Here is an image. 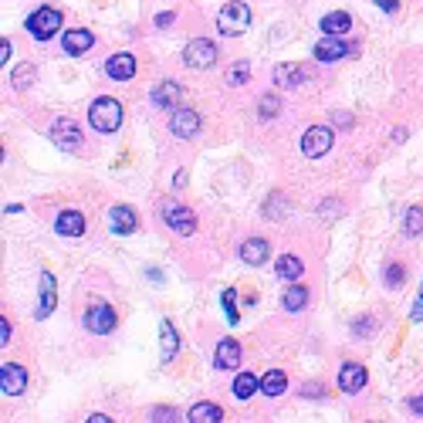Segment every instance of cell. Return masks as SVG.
Segmentation results:
<instances>
[{"mask_svg": "<svg viewBox=\"0 0 423 423\" xmlns=\"http://www.w3.org/2000/svg\"><path fill=\"white\" fill-rule=\"evenodd\" d=\"M159 335H163V349H159V356H163V363H169V359L180 352V335H176V329H173L169 322L159 325Z\"/></svg>", "mask_w": 423, "mask_h": 423, "instance_id": "cell-25", "label": "cell"}, {"mask_svg": "<svg viewBox=\"0 0 423 423\" xmlns=\"http://www.w3.org/2000/svg\"><path fill=\"white\" fill-rule=\"evenodd\" d=\"M190 423H220L224 420V410L217 407V403H197V407L190 410Z\"/></svg>", "mask_w": 423, "mask_h": 423, "instance_id": "cell-23", "label": "cell"}, {"mask_svg": "<svg viewBox=\"0 0 423 423\" xmlns=\"http://www.w3.org/2000/svg\"><path fill=\"white\" fill-rule=\"evenodd\" d=\"M38 78V72H34V64H24V68H17L14 72V89L21 91V89H28L30 81Z\"/></svg>", "mask_w": 423, "mask_h": 423, "instance_id": "cell-32", "label": "cell"}, {"mask_svg": "<svg viewBox=\"0 0 423 423\" xmlns=\"http://www.w3.org/2000/svg\"><path fill=\"white\" fill-rule=\"evenodd\" d=\"M85 329L95 335H108L115 329V308L112 305H91L89 312H85Z\"/></svg>", "mask_w": 423, "mask_h": 423, "instance_id": "cell-7", "label": "cell"}, {"mask_svg": "<svg viewBox=\"0 0 423 423\" xmlns=\"http://www.w3.org/2000/svg\"><path fill=\"white\" fill-rule=\"evenodd\" d=\"M410 410H413V413H423V393L410 400Z\"/></svg>", "mask_w": 423, "mask_h": 423, "instance_id": "cell-43", "label": "cell"}, {"mask_svg": "<svg viewBox=\"0 0 423 423\" xmlns=\"http://www.w3.org/2000/svg\"><path fill=\"white\" fill-rule=\"evenodd\" d=\"M213 366L217 369H237L241 366V346L234 339H220L217 352H213Z\"/></svg>", "mask_w": 423, "mask_h": 423, "instance_id": "cell-13", "label": "cell"}, {"mask_svg": "<svg viewBox=\"0 0 423 423\" xmlns=\"http://www.w3.org/2000/svg\"><path fill=\"white\" fill-rule=\"evenodd\" d=\"M373 329H376V322H373V318H359V322L352 325V332H356V335H363V339H366L369 332H373Z\"/></svg>", "mask_w": 423, "mask_h": 423, "instance_id": "cell-35", "label": "cell"}, {"mask_svg": "<svg viewBox=\"0 0 423 423\" xmlns=\"http://www.w3.org/2000/svg\"><path fill=\"white\" fill-rule=\"evenodd\" d=\"M55 230H58L61 237H81V234H85V217L78 210H64V213H58Z\"/></svg>", "mask_w": 423, "mask_h": 423, "instance_id": "cell-17", "label": "cell"}, {"mask_svg": "<svg viewBox=\"0 0 423 423\" xmlns=\"http://www.w3.org/2000/svg\"><path fill=\"white\" fill-rule=\"evenodd\" d=\"M230 390H234V396H237V400H251V396L261 390V379L251 376V373H241V376L234 379V386H230Z\"/></svg>", "mask_w": 423, "mask_h": 423, "instance_id": "cell-27", "label": "cell"}, {"mask_svg": "<svg viewBox=\"0 0 423 423\" xmlns=\"http://www.w3.org/2000/svg\"><path fill=\"white\" fill-rule=\"evenodd\" d=\"M285 390H288V376L281 373V369L264 373V379H261V393H264V396H281Z\"/></svg>", "mask_w": 423, "mask_h": 423, "instance_id": "cell-26", "label": "cell"}, {"mask_svg": "<svg viewBox=\"0 0 423 423\" xmlns=\"http://www.w3.org/2000/svg\"><path fill=\"white\" fill-rule=\"evenodd\" d=\"M106 72L108 78H115V81H129V78L136 75V58L132 55H112L106 61Z\"/></svg>", "mask_w": 423, "mask_h": 423, "instance_id": "cell-16", "label": "cell"}, {"mask_svg": "<svg viewBox=\"0 0 423 423\" xmlns=\"http://www.w3.org/2000/svg\"><path fill=\"white\" fill-rule=\"evenodd\" d=\"M332 119H335V125H339V129H352V115H349V112H335Z\"/></svg>", "mask_w": 423, "mask_h": 423, "instance_id": "cell-38", "label": "cell"}, {"mask_svg": "<svg viewBox=\"0 0 423 423\" xmlns=\"http://www.w3.org/2000/svg\"><path fill=\"white\" fill-rule=\"evenodd\" d=\"M305 305H308V288L305 285H291L285 291V308L288 312H302Z\"/></svg>", "mask_w": 423, "mask_h": 423, "instance_id": "cell-28", "label": "cell"}, {"mask_svg": "<svg viewBox=\"0 0 423 423\" xmlns=\"http://www.w3.org/2000/svg\"><path fill=\"white\" fill-rule=\"evenodd\" d=\"M173 21H176V17H173V11H169V14H159V17H156V28H169Z\"/></svg>", "mask_w": 423, "mask_h": 423, "instance_id": "cell-41", "label": "cell"}, {"mask_svg": "<svg viewBox=\"0 0 423 423\" xmlns=\"http://www.w3.org/2000/svg\"><path fill=\"white\" fill-rule=\"evenodd\" d=\"M247 78H251V64H247V61H237V64L227 72V85H244Z\"/></svg>", "mask_w": 423, "mask_h": 423, "instance_id": "cell-30", "label": "cell"}, {"mask_svg": "<svg viewBox=\"0 0 423 423\" xmlns=\"http://www.w3.org/2000/svg\"><path fill=\"white\" fill-rule=\"evenodd\" d=\"M55 312V274H41V308H38V318H47Z\"/></svg>", "mask_w": 423, "mask_h": 423, "instance_id": "cell-24", "label": "cell"}, {"mask_svg": "<svg viewBox=\"0 0 423 423\" xmlns=\"http://www.w3.org/2000/svg\"><path fill=\"white\" fill-rule=\"evenodd\" d=\"M410 318H413V322H420V318H423V295L413 302V308H410Z\"/></svg>", "mask_w": 423, "mask_h": 423, "instance_id": "cell-39", "label": "cell"}, {"mask_svg": "<svg viewBox=\"0 0 423 423\" xmlns=\"http://www.w3.org/2000/svg\"><path fill=\"white\" fill-rule=\"evenodd\" d=\"M278 108H281V98H278V95H264V98H261V119H274Z\"/></svg>", "mask_w": 423, "mask_h": 423, "instance_id": "cell-33", "label": "cell"}, {"mask_svg": "<svg viewBox=\"0 0 423 423\" xmlns=\"http://www.w3.org/2000/svg\"><path fill=\"white\" fill-rule=\"evenodd\" d=\"M152 423H167V420H176V413H173V410H152V417H150Z\"/></svg>", "mask_w": 423, "mask_h": 423, "instance_id": "cell-36", "label": "cell"}, {"mask_svg": "<svg viewBox=\"0 0 423 423\" xmlns=\"http://www.w3.org/2000/svg\"><path fill=\"white\" fill-rule=\"evenodd\" d=\"M108 224H112L115 234L125 237V234H132V230L139 227V217H136L132 207H112V210H108Z\"/></svg>", "mask_w": 423, "mask_h": 423, "instance_id": "cell-14", "label": "cell"}, {"mask_svg": "<svg viewBox=\"0 0 423 423\" xmlns=\"http://www.w3.org/2000/svg\"><path fill=\"white\" fill-rule=\"evenodd\" d=\"M403 230H407V237L423 234V210L420 207H410L407 210V217H403Z\"/></svg>", "mask_w": 423, "mask_h": 423, "instance_id": "cell-29", "label": "cell"}, {"mask_svg": "<svg viewBox=\"0 0 423 423\" xmlns=\"http://www.w3.org/2000/svg\"><path fill=\"white\" fill-rule=\"evenodd\" d=\"M224 312H227V322H230V325H237V291H234V288H227L224 291Z\"/></svg>", "mask_w": 423, "mask_h": 423, "instance_id": "cell-31", "label": "cell"}, {"mask_svg": "<svg viewBox=\"0 0 423 423\" xmlns=\"http://www.w3.org/2000/svg\"><path fill=\"white\" fill-rule=\"evenodd\" d=\"M383 278L390 281V288H400L403 285V268H400V264H390V268L383 271Z\"/></svg>", "mask_w": 423, "mask_h": 423, "instance_id": "cell-34", "label": "cell"}, {"mask_svg": "<svg viewBox=\"0 0 423 423\" xmlns=\"http://www.w3.org/2000/svg\"><path fill=\"white\" fill-rule=\"evenodd\" d=\"M163 220H167L176 234H193L197 230V213L190 210V207H183V203H176V200H167L163 203Z\"/></svg>", "mask_w": 423, "mask_h": 423, "instance_id": "cell-4", "label": "cell"}, {"mask_svg": "<svg viewBox=\"0 0 423 423\" xmlns=\"http://www.w3.org/2000/svg\"><path fill=\"white\" fill-rule=\"evenodd\" d=\"M61 45H64V51L68 55H85V51H91V45H95V38H91V30H68L64 38H61Z\"/></svg>", "mask_w": 423, "mask_h": 423, "instance_id": "cell-18", "label": "cell"}, {"mask_svg": "<svg viewBox=\"0 0 423 423\" xmlns=\"http://www.w3.org/2000/svg\"><path fill=\"white\" fill-rule=\"evenodd\" d=\"M308 72H305L302 64H278V72H274V81H278V89H295V85H302Z\"/></svg>", "mask_w": 423, "mask_h": 423, "instance_id": "cell-19", "label": "cell"}, {"mask_svg": "<svg viewBox=\"0 0 423 423\" xmlns=\"http://www.w3.org/2000/svg\"><path fill=\"white\" fill-rule=\"evenodd\" d=\"M268 241H261V237H251V241L241 244V257L247 261V264H264L268 261Z\"/></svg>", "mask_w": 423, "mask_h": 423, "instance_id": "cell-20", "label": "cell"}, {"mask_svg": "<svg viewBox=\"0 0 423 423\" xmlns=\"http://www.w3.org/2000/svg\"><path fill=\"white\" fill-rule=\"evenodd\" d=\"M28 390V369L14 363H4L0 366V393L4 396H17Z\"/></svg>", "mask_w": 423, "mask_h": 423, "instance_id": "cell-8", "label": "cell"}, {"mask_svg": "<svg viewBox=\"0 0 423 423\" xmlns=\"http://www.w3.org/2000/svg\"><path fill=\"white\" fill-rule=\"evenodd\" d=\"M420 295H423V288H420Z\"/></svg>", "mask_w": 423, "mask_h": 423, "instance_id": "cell-44", "label": "cell"}, {"mask_svg": "<svg viewBox=\"0 0 423 423\" xmlns=\"http://www.w3.org/2000/svg\"><path fill=\"white\" fill-rule=\"evenodd\" d=\"M7 61H11V41L0 45V64H7Z\"/></svg>", "mask_w": 423, "mask_h": 423, "instance_id": "cell-42", "label": "cell"}, {"mask_svg": "<svg viewBox=\"0 0 423 423\" xmlns=\"http://www.w3.org/2000/svg\"><path fill=\"white\" fill-rule=\"evenodd\" d=\"M89 122L95 132H115L122 125V106L115 102V98H95L89 108Z\"/></svg>", "mask_w": 423, "mask_h": 423, "instance_id": "cell-1", "label": "cell"}, {"mask_svg": "<svg viewBox=\"0 0 423 423\" xmlns=\"http://www.w3.org/2000/svg\"><path fill=\"white\" fill-rule=\"evenodd\" d=\"M11 335H14L11 322H7V318H0V346H7V342H11Z\"/></svg>", "mask_w": 423, "mask_h": 423, "instance_id": "cell-37", "label": "cell"}, {"mask_svg": "<svg viewBox=\"0 0 423 423\" xmlns=\"http://www.w3.org/2000/svg\"><path fill=\"white\" fill-rule=\"evenodd\" d=\"M278 278H285V281H298L305 274V264H302V257H295V254H281L278 257Z\"/></svg>", "mask_w": 423, "mask_h": 423, "instance_id": "cell-22", "label": "cell"}, {"mask_svg": "<svg viewBox=\"0 0 423 423\" xmlns=\"http://www.w3.org/2000/svg\"><path fill=\"white\" fill-rule=\"evenodd\" d=\"M28 30L38 38V41H47V38H55L61 30V11L55 7H41V11H34L28 17Z\"/></svg>", "mask_w": 423, "mask_h": 423, "instance_id": "cell-3", "label": "cell"}, {"mask_svg": "<svg viewBox=\"0 0 423 423\" xmlns=\"http://www.w3.org/2000/svg\"><path fill=\"white\" fill-rule=\"evenodd\" d=\"M329 150H332V129H325V125H312V129L302 136V152L308 156V159H318V156H325Z\"/></svg>", "mask_w": 423, "mask_h": 423, "instance_id": "cell-6", "label": "cell"}, {"mask_svg": "<svg viewBox=\"0 0 423 423\" xmlns=\"http://www.w3.org/2000/svg\"><path fill=\"white\" fill-rule=\"evenodd\" d=\"M183 64L186 68H213L217 64V45L203 41V38L190 41V45L183 47Z\"/></svg>", "mask_w": 423, "mask_h": 423, "instance_id": "cell-5", "label": "cell"}, {"mask_svg": "<svg viewBox=\"0 0 423 423\" xmlns=\"http://www.w3.org/2000/svg\"><path fill=\"white\" fill-rule=\"evenodd\" d=\"M356 51H359V47L346 45L342 38H335V34H325V38H322V41L315 45V58L329 64V61H339L342 55H356Z\"/></svg>", "mask_w": 423, "mask_h": 423, "instance_id": "cell-11", "label": "cell"}, {"mask_svg": "<svg viewBox=\"0 0 423 423\" xmlns=\"http://www.w3.org/2000/svg\"><path fill=\"white\" fill-rule=\"evenodd\" d=\"M349 28H352V17L342 14V11H332V14L322 17V30L325 34H335V38H346Z\"/></svg>", "mask_w": 423, "mask_h": 423, "instance_id": "cell-21", "label": "cell"}, {"mask_svg": "<svg viewBox=\"0 0 423 423\" xmlns=\"http://www.w3.org/2000/svg\"><path fill=\"white\" fill-rule=\"evenodd\" d=\"M366 369L359 363H346L342 366V369H339V390H342V393H359V390H363L366 386Z\"/></svg>", "mask_w": 423, "mask_h": 423, "instance_id": "cell-12", "label": "cell"}, {"mask_svg": "<svg viewBox=\"0 0 423 423\" xmlns=\"http://www.w3.org/2000/svg\"><path fill=\"white\" fill-rule=\"evenodd\" d=\"M51 142L61 146V150L75 152L78 146H81V129H78L72 119H58L55 125H51Z\"/></svg>", "mask_w": 423, "mask_h": 423, "instance_id": "cell-9", "label": "cell"}, {"mask_svg": "<svg viewBox=\"0 0 423 423\" xmlns=\"http://www.w3.org/2000/svg\"><path fill=\"white\" fill-rule=\"evenodd\" d=\"M180 81H159L156 89H152V106H159V108H176L180 106Z\"/></svg>", "mask_w": 423, "mask_h": 423, "instance_id": "cell-15", "label": "cell"}, {"mask_svg": "<svg viewBox=\"0 0 423 423\" xmlns=\"http://www.w3.org/2000/svg\"><path fill=\"white\" fill-rule=\"evenodd\" d=\"M247 28H251V7L241 4V0L224 4V11L217 14V30L227 34V38H237V34H244Z\"/></svg>", "mask_w": 423, "mask_h": 423, "instance_id": "cell-2", "label": "cell"}, {"mask_svg": "<svg viewBox=\"0 0 423 423\" xmlns=\"http://www.w3.org/2000/svg\"><path fill=\"white\" fill-rule=\"evenodd\" d=\"M379 7L386 11V14H393V11H400V0H376Z\"/></svg>", "mask_w": 423, "mask_h": 423, "instance_id": "cell-40", "label": "cell"}, {"mask_svg": "<svg viewBox=\"0 0 423 423\" xmlns=\"http://www.w3.org/2000/svg\"><path fill=\"white\" fill-rule=\"evenodd\" d=\"M169 132L180 139H193L200 132V115L193 108H176V112L169 115Z\"/></svg>", "mask_w": 423, "mask_h": 423, "instance_id": "cell-10", "label": "cell"}]
</instances>
